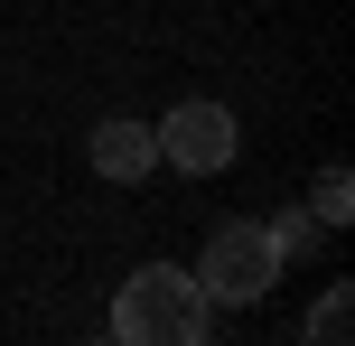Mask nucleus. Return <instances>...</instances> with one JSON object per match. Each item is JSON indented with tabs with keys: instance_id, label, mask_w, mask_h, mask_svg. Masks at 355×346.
<instances>
[{
	"instance_id": "nucleus-1",
	"label": "nucleus",
	"mask_w": 355,
	"mask_h": 346,
	"mask_svg": "<svg viewBox=\"0 0 355 346\" xmlns=\"http://www.w3.org/2000/svg\"><path fill=\"white\" fill-rule=\"evenodd\" d=\"M206 291H196V272H178V262H141V272L122 281V300H112V337L122 346H196L206 337Z\"/></svg>"
},
{
	"instance_id": "nucleus-3",
	"label": "nucleus",
	"mask_w": 355,
	"mask_h": 346,
	"mask_svg": "<svg viewBox=\"0 0 355 346\" xmlns=\"http://www.w3.org/2000/svg\"><path fill=\"white\" fill-rule=\"evenodd\" d=\"M150 131H159V159H168V168H187V178H215V168H234V150H243L234 112H225V103H206V94L168 103Z\"/></svg>"
},
{
	"instance_id": "nucleus-2",
	"label": "nucleus",
	"mask_w": 355,
	"mask_h": 346,
	"mask_svg": "<svg viewBox=\"0 0 355 346\" xmlns=\"http://www.w3.org/2000/svg\"><path fill=\"white\" fill-rule=\"evenodd\" d=\"M281 281V253H271L262 225H215L206 253H196V291H206V309H252V300Z\"/></svg>"
},
{
	"instance_id": "nucleus-7",
	"label": "nucleus",
	"mask_w": 355,
	"mask_h": 346,
	"mask_svg": "<svg viewBox=\"0 0 355 346\" xmlns=\"http://www.w3.org/2000/svg\"><path fill=\"white\" fill-rule=\"evenodd\" d=\"M262 234H271V253L290 262V253H309V243H318V216H300V206H290V216H281V225H262Z\"/></svg>"
},
{
	"instance_id": "nucleus-5",
	"label": "nucleus",
	"mask_w": 355,
	"mask_h": 346,
	"mask_svg": "<svg viewBox=\"0 0 355 346\" xmlns=\"http://www.w3.org/2000/svg\"><path fill=\"white\" fill-rule=\"evenodd\" d=\"M309 216H318V225H346L355 216V178H346V168H318V178H309Z\"/></svg>"
},
{
	"instance_id": "nucleus-4",
	"label": "nucleus",
	"mask_w": 355,
	"mask_h": 346,
	"mask_svg": "<svg viewBox=\"0 0 355 346\" xmlns=\"http://www.w3.org/2000/svg\"><path fill=\"white\" fill-rule=\"evenodd\" d=\"M150 159H159V131H150V122H131V112L94 122V178L131 187V178H150Z\"/></svg>"
},
{
	"instance_id": "nucleus-6",
	"label": "nucleus",
	"mask_w": 355,
	"mask_h": 346,
	"mask_svg": "<svg viewBox=\"0 0 355 346\" xmlns=\"http://www.w3.org/2000/svg\"><path fill=\"white\" fill-rule=\"evenodd\" d=\"M346 328H355V300H346V281L309 309V346H346Z\"/></svg>"
}]
</instances>
